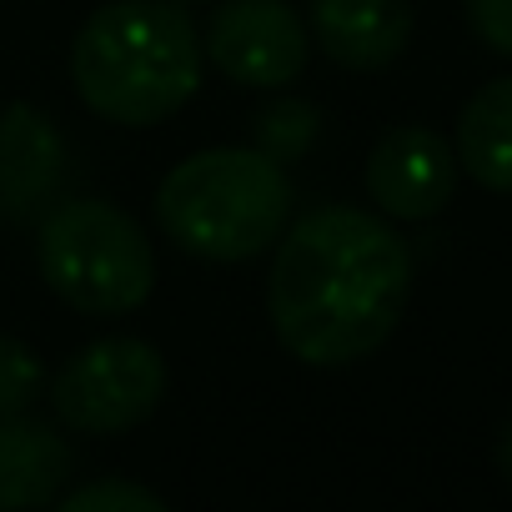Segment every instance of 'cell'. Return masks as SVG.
<instances>
[{"instance_id": "obj_1", "label": "cell", "mask_w": 512, "mask_h": 512, "mask_svg": "<svg viewBox=\"0 0 512 512\" xmlns=\"http://www.w3.org/2000/svg\"><path fill=\"white\" fill-rule=\"evenodd\" d=\"M412 297V251L372 211L322 206L277 241L267 312L277 342L307 367L372 357Z\"/></svg>"}, {"instance_id": "obj_2", "label": "cell", "mask_w": 512, "mask_h": 512, "mask_svg": "<svg viewBox=\"0 0 512 512\" xmlns=\"http://www.w3.org/2000/svg\"><path fill=\"white\" fill-rule=\"evenodd\" d=\"M86 111L116 126H156L201 86V36L181 0H111L71 46Z\"/></svg>"}, {"instance_id": "obj_3", "label": "cell", "mask_w": 512, "mask_h": 512, "mask_svg": "<svg viewBox=\"0 0 512 512\" xmlns=\"http://www.w3.org/2000/svg\"><path fill=\"white\" fill-rule=\"evenodd\" d=\"M292 216V181L262 151H196L156 186V226L201 262H246L277 246Z\"/></svg>"}, {"instance_id": "obj_4", "label": "cell", "mask_w": 512, "mask_h": 512, "mask_svg": "<svg viewBox=\"0 0 512 512\" xmlns=\"http://www.w3.org/2000/svg\"><path fill=\"white\" fill-rule=\"evenodd\" d=\"M36 262L46 287L86 317H126L156 292L151 236L111 201H66L41 221Z\"/></svg>"}, {"instance_id": "obj_5", "label": "cell", "mask_w": 512, "mask_h": 512, "mask_svg": "<svg viewBox=\"0 0 512 512\" xmlns=\"http://www.w3.org/2000/svg\"><path fill=\"white\" fill-rule=\"evenodd\" d=\"M161 397H166V362L141 337L91 342L61 367L51 387L56 417L71 432H91V437H116L141 427L161 407Z\"/></svg>"}, {"instance_id": "obj_6", "label": "cell", "mask_w": 512, "mask_h": 512, "mask_svg": "<svg viewBox=\"0 0 512 512\" xmlns=\"http://www.w3.org/2000/svg\"><path fill=\"white\" fill-rule=\"evenodd\" d=\"M201 51L226 81L277 91L307 71L312 31L287 0H221L206 21Z\"/></svg>"}, {"instance_id": "obj_7", "label": "cell", "mask_w": 512, "mask_h": 512, "mask_svg": "<svg viewBox=\"0 0 512 512\" xmlns=\"http://www.w3.org/2000/svg\"><path fill=\"white\" fill-rule=\"evenodd\" d=\"M452 191L457 151L427 126H397L367 156V196L392 221H432Z\"/></svg>"}, {"instance_id": "obj_8", "label": "cell", "mask_w": 512, "mask_h": 512, "mask_svg": "<svg viewBox=\"0 0 512 512\" xmlns=\"http://www.w3.org/2000/svg\"><path fill=\"white\" fill-rule=\"evenodd\" d=\"M312 36L342 71H387L412 41L407 0H312Z\"/></svg>"}, {"instance_id": "obj_9", "label": "cell", "mask_w": 512, "mask_h": 512, "mask_svg": "<svg viewBox=\"0 0 512 512\" xmlns=\"http://www.w3.org/2000/svg\"><path fill=\"white\" fill-rule=\"evenodd\" d=\"M66 181V141L61 131L26 101L0 116V206L11 216L41 211Z\"/></svg>"}, {"instance_id": "obj_10", "label": "cell", "mask_w": 512, "mask_h": 512, "mask_svg": "<svg viewBox=\"0 0 512 512\" xmlns=\"http://www.w3.org/2000/svg\"><path fill=\"white\" fill-rule=\"evenodd\" d=\"M71 472H76V457L61 432L31 422L26 412L0 417V512L56 502Z\"/></svg>"}, {"instance_id": "obj_11", "label": "cell", "mask_w": 512, "mask_h": 512, "mask_svg": "<svg viewBox=\"0 0 512 512\" xmlns=\"http://www.w3.org/2000/svg\"><path fill=\"white\" fill-rule=\"evenodd\" d=\"M457 161L462 171L497 196H512V76L487 81L457 116Z\"/></svg>"}, {"instance_id": "obj_12", "label": "cell", "mask_w": 512, "mask_h": 512, "mask_svg": "<svg viewBox=\"0 0 512 512\" xmlns=\"http://www.w3.org/2000/svg\"><path fill=\"white\" fill-rule=\"evenodd\" d=\"M317 126H322V116L312 101H272V106H262L251 136H256V151L287 166V161L307 156V146L317 141Z\"/></svg>"}, {"instance_id": "obj_13", "label": "cell", "mask_w": 512, "mask_h": 512, "mask_svg": "<svg viewBox=\"0 0 512 512\" xmlns=\"http://www.w3.org/2000/svg\"><path fill=\"white\" fill-rule=\"evenodd\" d=\"M41 357L21 337H0V417H16L41 397Z\"/></svg>"}, {"instance_id": "obj_14", "label": "cell", "mask_w": 512, "mask_h": 512, "mask_svg": "<svg viewBox=\"0 0 512 512\" xmlns=\"http://www.w3.org/2000/svg\"><path fill=\"white\" fill-rule=\"evenodd\" d=\"M66 512H161V492L141 487V482H121V477H101V482H86L76 492L61 497Z\"/></svg>"}, {"instance_id": "obj_15", "label": "cell", "mask_w": 512, "mask_h": 512, "mask_svg": "<svg viewBox=\"0 0 512 512\" xmlns=\"http://www.w3.org/2000/svg\"><path fill=\"white\" fill-rule=\"evenodd\" d=\"M467 26L487 51L512 56V0H467Z\"/></svg>"}, {"instance_id": "obj_16", "label": "cell", "mask_w": 512, "mask_h": 512, "mask_svg": "<svg viewBox=\"0 0 512 512\" xmlns=\"http://www.w3.org/2000/svg\"><path fill=\"white\" fill-rule=\"evenodd\" d=\"M497 472L507 477V487H512V422L502 427V437H497Z\"/></svg>"}, {"instance_id": "obj_17", "label": "cell", "mask_w": 512, "mask_h": 512, "mask_svg": "<svg viewBox=\"0 0 512 512\" xmlns=\"http://www.w3.org/2000/svg\"><path fill=\"white\" fill-rule=\"evenodd\" d=\"M181 6H196V0H181Z\"/></svg>"}]
</instances>
